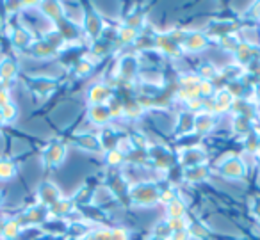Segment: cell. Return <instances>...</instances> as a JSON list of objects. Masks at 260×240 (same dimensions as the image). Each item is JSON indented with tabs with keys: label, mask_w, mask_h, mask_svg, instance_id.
Masks as SVG:
<instances>
[]
</instances>
